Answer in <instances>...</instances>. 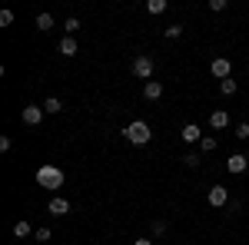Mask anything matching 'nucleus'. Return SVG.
Wrapping results in <instances>:
<instances>
[{"mask_svg": "<svg viewBox=\"0 0 249 245\" xmlns=\"http://www.w3.org/2000/svg\"><path fill=\"white\" fill-rule=\"evenodd\" d=\"M183 163H186V166H190V169H196V166H199V163H203V159H199V156H196V152H186V156H183Z\"/></svg>", "mask_w": 249, "mask_h": 245, "instance_id": "obj_20", "label": "nucleus"}, {"mask_svg": "<svg viewBox=\"0 0 249 245\" xmlns=\"http://www.w3.org/2000/svg\"><path fill=\"white\" fill-rule=\"evenodd\" d=\"M236 90H239V86H236V80H232V76H230V80H223V83H219V93H223V96H232Z\"/></svg>", "mask_w": 249, "mask_h": 245, "instance_id": "obj_14", "label": "nucleus"}, {"mask_svg": "<svg viewBox=\"0 0 249 245\" xmlns=\"http://www.w3.org/2000/svg\"><path fill=\"white\" fill-rule=\"evenodd\" d=\"M146 10H150V14H163V10H166V0H146Z\"/></svg>", "mask_w": 249, "mask_h": 245, "instance_id": "obj_16", "label": "nucleus"}, {"mask_svg": "<svg viewBox=\"0 0 249 245\" xmlns=\"http://www.w3.org/2000/svg\"><path fill=\"white\" fill-rule=\"evenodd\" d=\"M199 149H203V152H213V149H216V139H213V136H203V139H199Z\"/></svg>", "mask_w": 249, "mask_h": 245, "instance_id": "obj_18", "label": "nucleus"}, {"mask_svg": "<svg viewBox=\"0 0 249 245\" xmlns=\"http://www.w3.org/2000/svg\"><path fill=\"white\" fill-rule=\"evenodd\" d=\"M60 53H63V57H77V40L63 37V40H60Z\"/></svg>", "mask_w": 249, "mask_h": 245, "instance_id": "obj_10", "label": "nucleus"}, {"mask_svg": "<svg viewBox=\"0 0 249 245\" xmlns=\"http://www.w3.org/2000/svg\"><path fill=\"white\" fill-rule=\"evenodd\" d=\"M226 123H230V116L223 113V110H216V113L210 116V126H213V130H223V126H226Z\"/></svg>", "mask_w": 249, "mask_h": 245, "instance_id": "obj_12", "label": "nucleus"}, {"mask_svg": "<svg viewBox=\"0 0 249 245\" xmlns=\"http://www.w3.org/2000/svg\"><path fill=\"white\" fill-rule=\"evenodd\" d=\"M236 139H249V123H239L236 126Z\"/></svg>", "mask_w": 249, "mask_h": 245, "instance_id": "obj_23", "label": "nucleus"}, {"mask_svg": "<svg viewBox=\"0 0 249 245\" xmlns=\"http://www.w3.org/2000/svg\"><path fill=\"white\" fill-rule=\"evenodd\" d=\"M246 166H249V159L243 156V152H236V156H230V159H226V169H230L232 176H239V172H246Z\"/></svg>", "mask_w": 249, "mask_h": 245, "instance_id": "obj_7", "label": "nucleus"}, {"mask_svg": "<svg viewBox=\"0 0 249 245\" xmlns=\"http://www.w3.org/2000/svg\"><path fill=\"white\" fill-rule=\"evenodd\" d=\"M163 232H166V222H163V219H156V222H153V235H163Z\"/></svg>", "mask_w": 249, "mask_h": 245, "instance_id": "obj_25", "label": "nucleus"}, {"mask_svg": "<svg viewBox=\"0 0 249 245\" xmlns=\"http://www.w3.org/2000/svg\"><path fill=\"white\" fill-rule=\"evenodd\" d=\"M210 10H216V14L226 10V0H210Z\"/></svg>", "mask_w": 249, "mask_h": 245, "instance_id": "obj_26", "label": "nucleus"}, {"mask_svg": "<svg viewBox=\"0 0 249 245\" xmlns=\"http://www.w3.org/2000/svg\"><path fill=\"white\" fill-rule=\"evenodd\" d=\"M37 30L50 33V30H53V17H50V14H40V17H37Z\"/></svg>", "mask_w": 249, "mask_h": 245, "instance_id": "obj_13", "label": "nucleus"}, {"mask_svg": "<svg viewBox=\"0 0 249 245\" xmlns=\"http://www.w3.org/2000/svg\"><path fill=\"white\" fill-rule=\"evenodd\" d=\"M20 119H23L27 126H37L40 119H43V106H23V113H20Z\"/></svg>", "mask_w": 249, "mask_h": 245, "instance_id": "obj_6", "label": "nucleus"}, {"mask_svg": "<svg viewBox=\"0 0 249 245\" xmlns=\"http://www.w3.org/2000/svg\"><path fill=\"white\" fill-rule=\"evenodd\" d=\"M60 110H63V103H60L57 96H50V99L43 103V113H60Z\"/></svg>", "mask_w": 249, "mask_h": 245, "instance_id": "obj_15", "label": "nucleus"}, {"mask_svg": "<svg viewBox=\"0 0 249 245\" xmlns=\"http://www.w3.org/2000/svg\"><path fill=\"white\" fill-rule=\"evenodd\" d=\"M179 33H183V27H179V23H173V27H166V40H176Z\"/></svg>", "mask_w": 249, "mask_h": 245, "instance_id": "obj_22", "label": "nucleus"}, {"mask_svg": "<svg viewBox=\"0 0 249 245\" xmlns=\"http://www.w3.org/2000/svg\"><path fill=\"white\" fill-rule=\"evenodd\" d=\"M210 70H213V76H219V80H230V76H232V63L226 57H219V60H213Z\"/></svg>", "mask_w": 249, "mask_h": 245, "instance_id": "obj_5", "label": "nucleus"}, {"mask_svg": "<svg viewBox=\"0 0 249 245\" xmlns=\"http://www.w3.org/2000/svg\"><path fill=\"white\" fill-rule=\"evenodd\" d=\"M63 27H67V37H73V33L80 30V20H77V17H70L67 23H63Z\"/></svg>", "mask_w": 249, "mask_h": 245, "instance_id": "obj_19", "label": "nucleus"}, {"mask_svg": "<svg viewBox=\"0 0 249 245\" xmlns=\"http://www.w3.org/2000/svg\"><path fill=\"white\" fill-rule=\"evenodd\" d=\"M133 73L140 76V80H150V76H153V60L150 57H136L133 60Z\"/></svg>", "mask_w": 249, "mask_h": 245, "instance_id": "obj_4", "label": "nucleus"}, {"mask_svg": "<svg viewBox=\"0 0 249 245\" xmlns=\"http://www.w3.org/2000/svg\"><path fill=\"white\" fill-rule=\"evenodd\" d=\"M150 136H153V130H150L143 119H136V123L126 126V139H130L133 146H146V143H150Z\"/></svg>", "mask_w": 249, "mask_h": 245, "instance_id": "obj_2", "label": "nucleus"}, {"mask_svg": "<svg viewBox=\"0 0 249 245\" xmlns=\"http://www.w3.org/2000/svg\"><path fill=\"white\" fill-rule=\"evenodd\" d=\"M143 96H146L150 103H153V99H160V96H163V83H156V80H150V83L143 86Z\"/></svg>", "mask_w": 249, "mask_h": 245, "instance_id": "obj_8", "label": "nucleus"}, {"mask_svg": "<svg viewBox=\"0 0 249 245\" xmlns=\"http://www.w3.org/2000/svg\"><path fill=\"white\" fill-rule=\"evenodd\" d=\"M133 245H153V239H136Z\"/></svg>", "mask_w": 249, "mask_h": 245, "instance_id": "obj_27", "label": "nucleus"}, {"mask_svg": "<svg viewBox=\"0 0 249 245\" xmlns=\"http://www.w3.org/2000/svg\"><path fill=\"white\" fill-rule=\"evenodd\" d=\"M30 232H34V229H30V222H23V219H20L17 226H14V235H17V239H23V235H30Z\"/></svg>", "mask_w": 249, "mask_h": 245, "instance_id": "obj_17", "label": "nucleus"}, {"mask_svg": "<svg viewBox=\"0 0 249 245\" xmlns=\"http://www.w3.org/2000/svg\"><path fill=\"white\" fill-rule=\"evenodd\" d=\"M37 182L43 189H60L63 186V169H60V166H40L37 169Z\"/></svg>", "mask_w": 249, "mask_h": 245, "instance_id": "obj_1", "label": "nucleus"}, {"mask_svg": "<svg viewBox=\"0 0 249 245\" xmlns=\"http://www.w3.org/2000/svg\"><path fill=\"white\" fill-rule=\"evenodd\" d=\"M34 239H37V242H50L53 235H50V229H37V232H34Z\"/></svg>", "mask_w": 249, "mask_h": 245, "instance_id": "obj_21", "label": "nucleus"}, {"mask_svg": "<svg viewBox=\"0 0 249 245\" xmlns=\"http://www.w3.org/2000/svg\"><path fill=\"white\" fill-rule=\"evenodd\" d=\"M14 23V14L10 10H0V27H10Z\"/></svg>", "mask_w": 249, "mask_h": 245, "instance_id": "obj_24", "label": "nucleus"}, {"mask_svg": "<svg viewBox=\"0 0 249 245\" xmlns=\"http://www.w3.org/2000/svg\"><path fill=\"white\" fill-rule=\"evenodd\" d=\"M47 212H50V215H67V212H70V202H67V199H53Z\"/></svg>", "mask_w": 249, "mask_h": 245, "instance_id": "obj_11", "label": "nucleus"}, {"mask_svg": "<svg viewBox=\"0 0 249 245\" xmlns=\"http://www.w3.org/2000/svg\"><path fill=\"white\" fill-rule=\"evenodd\" d=\"M206 202H210L213 209H223L226 202H230V189L226 186H213L210 192H206Z\"/></svg>", "mask_w": 249, "mask_h": 245, "instance_id": "obj_3", "label": "nucleus"}, {"mask_svg": "<svg viewBox=\"0 0 249 245\" xmlns=\"http://www.w3.org/2000/svg\"><path fill=\"white\" fill-rule=\"evenodd\" d=\"M183 139H186V143H199V139H203V130H199L196 123H190V126H183Z\"/></svg>", "mask_w": 249, "mask_h": 245, "instance_id": "obj_9", "label": "nucleus"}]
</instances>
